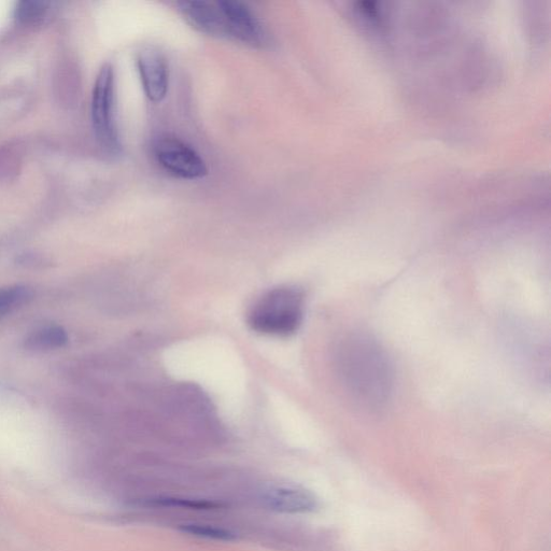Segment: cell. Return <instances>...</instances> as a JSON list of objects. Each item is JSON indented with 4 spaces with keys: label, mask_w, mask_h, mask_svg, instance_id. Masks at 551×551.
Returning a JSON list of instances; mask_svg holds the SVG:
<instances>
[{
    "label": "cell",
    "mask_w": 551,
    "mask_h": 551,
    "mask_svg": "<svg viewBox=\"0 0 551 551\" xmlns=\"http://www.w3.org/2000/svg\"><path fill=\"white\" fill-rule=\"evenodd\" d=\"M339 378L349 397L371 412L390 402L394 386L393 367L383 346L363 332L347 335L336 355Z\"/></svg>",
    "instance_id": "obj_1"
},
{
    "label": "cell",
    "mask_w": 551,
    "mask_h": 551,
    "mask_svg": "<svg viewBox=\"0 0 551 551\" xmlns=\"http://www.w3.org/2000/svg\"><path fill=\"white\" fill-rule=\"evenodd\" d=\"M303 292L281 286L266 292L250 310L248 322L253 331L286 337L298 332L304 318Z\"/></svg>",
    "instance_id": "obj_2"
},
{
    "label": "cell",
    "mask_w": 551,
    "mask_h": 551,
    "mask_svg": "<svg viewBox=\"0 0 551 551\" xmlns=\"http://www.w3.org/2000/svg\"><path fill=\"white\" fill-rule=\"evenodd\" d=\"M115 75L110 64L102 67L98 74L92 98V120L94 131L102 147L111 154L121 151L115 123Z\"/></svg>",
    "instance_id": "obj_3"
},
{
    "label": "cell",
    "mask_w": 551,
    "mask_h": 551,
    "mask_svg": "<svg viewBox=\"0 0 551 551\" xmlns=\"http://www.w3.org/2000/svg\"><path fill=\"white\" fill-rule=\"evenodd\" d=\"M153 152L167 172L182 179H201L208 173L200 154L177 137H159L154 141Z\"/></svg>",
    "instance_id": "obj_4"
},
{
    "label": "cell",
    "mask_w": 551,
    "mask_h": 551,
    "mask_svg": "<svg viewBox=\"0 0 551 551\" xmlns=\"http://www.w3.org/2000/svg\"><path fill=\"white\" fill-rule=\"evenodd\" d=\"M218 5L228 25L230 38L257 48L267 45L265 27L247 4L239 0H221Z\"/></svg>",
    "instance_id": "obj_5"
},
{
    "label": "cell",
    "mask_w": 551,
    "mask_h": 551,
    "mask_svg": "<svg viewBox=\"0 0 551 551\" xmlns=\"http://www.w3.org/2000/svg\"><path fill=\"white\" fill-rule=\"evenodd\" d=\"M138 70L144 91L153 103H161L168 91V66L163 54L154 48L141 50Z\"/></svg>",
    "instance_id": "obj_6"
},
{
    "label": "cell",
    "mask_w": 551,
    "mask_h": 551,
    "mask_svg": "<svg viewBox=\"0 0 551 551\" xmlns=\"http://www.w3.org/2000/svg\"><path fill=\"white\" fill-rule=\"evenodd\" d=\"M178 6L183 17L195 30L210 36L230 38L228 25H226L218 3H209L205 0H185Z\"/></svg>",
    "instance_id": "obj_7"
},
{
    "label": "cell",
    "mask_w": 551,
    "mask_h": 551,
    "mask_svg": "<svg viewBox=\"0 0 551 551\" xmlns=\"http://www.w3.org/2000/svg\"><path fill=\"white\" fill-rule=\"evenodd\" d=\"M262 502L268 510L285 514L314 512L317 500L312 493L294 487H275L262 493Z\"/></svg>",
    "instance_id": "obj_8"
},
{
    "label": "cell",
    "mask_w": 551,
    "mask_h": 551,
    "mask_svg": "<svg viewBox=\"0 0 551 551\" xmlns=\"http://www.w3.org/2000/svg\"><path fill=\"white\" fill-rule=\"evenodd\" d=\"M68 334L63 327H42L28 334L24 341L27 350L49 351L60 349L67 345Z\"/></svg>",
    "instance_id": "obj_9"
},
{
    "label": "cell",
    "mask_w": 551,
    "mask_h": 551,
    "mask_svg": "<svg viewBox=\"0 0 551 551\" xmlns=\"http://www.w3.org/2000/svg\"><path fill=\"white\" fill-rule=\"evenodd\" d=\"M31 288L21 285L0 289V318L14 312L33 299Z\"/></svg>",
    "instance_id": "obj_10"
},
{
    "label": "cell",
    "mask_w": 551,
    "mask_h": 551,
    "mask_svg": "<svg viewBox=\"0 0 551 551\" xmlns=\"http://www.w3.org/2000/svg\"><path fill=\"white\" fill-rule=\"evenodd\" d=\"M153 507L181 508V510L210 511L217 510L219 504L210 501L181 499V498H157L147 502Z\"/></svg>",
    "instance_id": "obj_11"
},
{
    "label": "cell",
    "mask_w": 551,
    "mask_h": 551,
    "mask_svg": "<svg viewBox=\"0 0 551 551\" xmlns=\"http://www.w3.org/2000/svg\"><path fill=\"white\" fill-rule=\"evenodd\" d=\"M179 530L183 533L196 536V538L206 540L233 541L235 539V533L232 531L211 525L186 524L181 525Z\"/></svg>",
    "instance_id": "obj_12"
},
{
    "label": "cell",
    "mask_w": 551,
    "mask_h": 551,
    "mask_svg": "<svg viewBox=\"0 0 551 551\" xmlns=\"http://www.w3.org/2000/svg\"><path fill=\"white\" fill-rule=\"evenodd\" d=\"M50 3L22 2L17 8V19L23 24H37L45 19Z\"/></svg>",
    "instance_id": "obj_13"
}]
</instances>
